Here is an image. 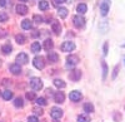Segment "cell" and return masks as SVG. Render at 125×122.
<instances>
[{
    "mask_svg": "<svg viewBox=\"0 0 125 122\" xmlns=\"http://www.w3.org/2000/svg\"><path fill=\"white\" fill-rule=\"evenodd\" d=\"M39 34H40V33H39V30H35V33H33V35H34V37H38Z\"/></svg>",
    "mask_w": 125,
    "mask_h": 122,
    "instance_id": "b9f144b4",
    "label": "cell"
},
{
    "mask_svg": "<svg viewBox=\"0 0 125 122\" xmlns=\"http://www.w3.org/2000/svg\"><path fill=\"white\" fill-rule=\"evenodd\" d=\"M33 64L35 68L38 69H43L45 67V62H44V58L43 57H35L34 60H33Z\"/></svg>",
    "mask_w": 125,
    "mask_h": 122,
    "instance_id": "5b68a950",
    "label": "cell"
},
{
    "mask_svg": "<svg viewBox=\"0 0 125 122\" xmlns=\"http://www.w3.org/2000/svg\"><path fill=\"white\" fill-rule=\"evenodd\" d=\"M8 0H0V6H6Z\"/></svg>",
    "mask_w": 125,
    "mask_h": 122,
    "instance_id": "60d3db41",
    "label": "cell"
},
{
    "mask_svg": "<svg viewBox=\"0 0 125 122\" xmlns=\"http://www.w3.org/2000/svg\"><path fill=\"white\" fill-rule=\"evenodd\" d=\"M36 105L38 106H46V99L44 97H38L36 98Z\"/></svg>",
    "mask_w": 125,
    "mask_h": 122,
    "instance_id": "f546056e",
    "label": "cell"
},
{
    "mask_svg": "<svg viewBox=\"0 0 125 122\" xmlns=\"http://www.w3.org/2000/svg\"><path fill=\"white\" fill-rule=\"evenodd\" d=\"M21 27H23V29L29 30V29H31L33 24H31V22H30L29 19H25V20H23V22H21Z\"/></svg>",
    "mask_w": 125,
    "mask_h": 122,
    "instance_id": "ac0fdd59",
    "label": "cell"
},
{
    "mask_svg": "<svg viewBox=\"0 0 125 122\" xmlns=\"http://www.w3.org/2000/svg\"><path fill=\"white\" fill-rule=\"evenodd\" d=\"M33 111H34V112H35L38 116H39V115L41 116V115H43V112H44V111L41 109V108H39V107H34V109H33Z\"/></svg>",
    "mask_w": 125,
    "mask_h": 122,
    "instance_id": "836d02e7",
    "label": "cell"
},
{
    "mask_svg": "<svg viewBox=\"0 0 125 122\" xmlns=\"http://www.w3.org/2000/svg\"><path fill=\"white\" fill-rule=\"evenodd\" d=\"M40 49H41V47H40V43H38V42H34L33 44H31V52L38 53V52H40Z\"/></svg>",
    "mask_w": 125,
    "mask_h": 122,
    "instance_id": "7402d4cb",
    "label": "cell"
},
{
    "mask_svg": "<svg viewBox=\"0 0 125 122\" xmlns=\"http://www.w3.org/2000/svg\"><path fill=\"white\" fill-rule=\"evenodd\" d=\"M39 8H40V10H46L49 8V3L46 1V0H41V1L39 3Z\"/></svg>",
    "mask_w": 125,
    "mask_h": 122,
    "instance_id": "484cf974",
    "label": "cell"
},
{
    "mask_svg": "<svg viewBox=\"0 0 125 122\" xmlns=\"http://www.w3.org/2000/svg\"><path fill=\"white\" fill-rule=\"evenodd\" d=\"M104 54H108V42H105L104 44Z\"/></svg>",
    "mask_w": 125,
    "mask_h": 122,
    "instance_id": "ab89813d",
    "label": "cell"
},
{
    "mask_svg": "<svg viewBox=\"0 0 125 122\" xmlns=\"http://www.w3.org/2000/svg\"><path fill=\"white\" fill-rule=\"evenodd\" d=\"M66 64H68V67H74V66H76L78 63H79V57L78 55H69L68 58H66Z\"/></svg>",
    "mask_w": 125,
    "mask_h": 122,
    "instance_id": "ba28073f",
    "label": "cell"
},
{
    "mask_svg": "<svg viewBox=\"0 0 125 122\" xmlns=\"http://www.w3.org/2000/svg\"><path fill=\"white\" fill-rule=\"evenodd\" d=\"M76 12L79 13V15H80V14H85V13L88 12V6H86L85 4H79L78 8H76Z\"/></svg>",
    "mask_w": 125,
    "mask_h": 122,
    "instance_id": "e0dca14e",
    "label": "cell"
},
{
    "mask_svg": "<svg viewBox=\"0 0 125 122\" xmlns=\"http://www.w3.org/2000/svg\"><path fill=\"white\" fill-rule=\"evenodd\" d=\"M73 22H74V25L76 28H83L85 25V19L81 15H75L74 18H73Z\"/></svg>",
    "mask_w": 125,
    "mask_h": 122,
    "instance_id": "277c9868",
    "label": "cell"
},
{
    "mask_svg": "<svg viewBox=\"0 0 125 122\" xmlns=\"http://www.w3.org/2000/svg\"><path fill=\"white\" fill-rule=\"evenodd\" d=\"M118 70H119V66H116V67H115V69H114V73H113V78H115V77H116V74H118Z\"/></svg>",
    "mask_w": 125,
    "mask_h": 122,
    "instance_id": "f35d334b",
    "label": "cell"
},
{
    "mask_svg": "<svg viewBox=\"0 0 125 122\" xmlns=\"http://www.w3.org/2000/svg\"><path fill=\"white\" fill-rule=\"evenodd\" d=\"M3 98H4L5 101H9V99H11V98H13V92H10L9 89L4 91V92H3Z\"/></svg>",
    "mask_w": 125,
    "mask_h": 122,
    "instance_id": "603a6c76",
    "label": "cell"
},
{
    "mask_svg": "<svg viewBox=\"0 0 125 122\" xmlns=\"http://www.w3.org/2000/svg\"><path fill=\"white\" fill-rule=\"evenodd\" d=\"M46 95L48 96H53L54 95V91L51 89V88H46Z\"/></svg>",
    "mask_w": 125,
    "mask_h": 122,
    "instance_id": "74e56055",
    "label": "cell"
},
{
    "mask_svg": "<svg viewBox=\"0 0 125 122\" xmlns=\"http://www.w3.org/2000/svg\"><path fill=\"white\" fill-rule=\"evenodd\" d=\"M10 72H11L13 74H15V76H18V74L21 73V67H20V64H18V63H14V64L10 66Z\"/></svg>",
    "mask_w": 125,
    "mask_h": 122,
    "instance_id": "8fae6325",
    "label": "cell"
},
{
    "mask_svg": "<svg viewBox=\"0 0 125 122\" xmlns=\"http://www.w3.org/2000/svg\"><path fill=\"white\" fill-rule=\"evenodd\" d=\"M54 84H55V87H58V88H65V82L62 79H55L54 81Z\"/></svg>",
    "mask_w": 125,
    "mask_h": 122,
    "instance_id": "cb8c5ba5",
    "label": "cell"
},
{
    "mask_svg": "<svg viewBox=\"0 0 125 122\" xmlns=\"http://www.w3.org/2000/svg\"><path fill=\"white\" fill-rule=\"evenodd\" d=\"M26 98L30 99V101L34 99V98H35V93H34V92H28V93H26Z\"/></svg>",
    "mask_w": 125,
    "mask_h": 122,
    "instance_id": "e575fe53",
    "label": "cell"
},
{
    "mask_svg": "<svg viewBox=\"0 0 125 122\" xmlns=\"http://www.w3.org/2000/svg\"><path fill=\"white\" fill-rule=\"evenodd\" d=\"M61 50L62 52H71V50H74L75 49V44L73 43V42H64L61 44Z\"/></svg>",
    "mask_w": 125,
    "mask_h": 122,
    "instance_id": "8992f818",
    "label": "cell"
},
{
    "mask_svg": "<svg viewBox=\"0 0 125 122\" xmlns=\"http://www.w3.org/2000/svg\"><path fill=\"white\" fill-rule=\"evenodd\" d=\"M78 122H90V118L88 115H80L78 116Z\"/></svg>",
    "mask_w": 125,
    "mask_h": 122,
    "instance_id": "4316f807",
    "label": "cell"
},
{
    "mask_svg": "<svg viewBox=\"0 0 125 122\" xmlns=\"http://www.w3.org/2000/svg\"><path fill=\"white\" fill-rule=\"evenodd\" d=\"M28 122H39V120H38L36 116H30V117L28 118Z\"/></svg>",
    "mask_w": 125,
    "mask_h": 122,
    "instance_id": "d590c367",
    "label": "cell"
},
{
    "mask_svg": "<svg viewBox=\"0 0 125 122\" xmlns=\"http://www.w3.org/2000/svg\"><path fill=\"white\" fill-rule=\"evenodd\" d=\"M69 78L71 81H74V82H78V81L81 78V72L78 69H74V70H71V72L69 73Z\"/></svg>",
    "mask_w": 125,
    "mask_h": 122,
    "instance_id": "9c48e42d",
    "label": "cell"
},
{
    "mask_svg": "<svg viewBox=\"0 0 125 122\" xmlns=\"http://www.w3.org/2000/svg\"><path fill=\"white\" fill-rule=\"evenodd\" d=\"M14 105H15V107H23V106H24L23 98H21V97H18V98H15V101H14Z\"/></svg>",
    "mask_w": 125,
    "mask_h": 122,
    "instance_id": "f1b7e54d",
    "label": "cell"
},
{
    "mask_svg": "<svg viewBox=\"0 0 125 122\" xmlns=\"http://www.w3.org/2000/svg\"><path fill=\"white\" fill-rule=\"evenodd\" d=\"M20 1H28V0H20Z\"/></svg>",
    "mask_w": 125,
    "mask_h": 122,
    "instance_id": "7bdbcfd3",
    "label": "cell"
},
{
    "mask_svg": "<svg viewBox=\"0 0 125 122\" xmlns=\"http://www.w3.org/2000/svg\"><path fill=\"white\" fill-rule=\"evenodd\" d=\"M64 99H65V95L62 93V92L54 93V101H55L56 103H62V102H64Z\"/></svg>",
    "mask_w": 125,
    "mask_h": 122,
    "instance_id": "4fadbf2b",
    "label": "cell"
},
{
    "mask_svg": "<svg viewBox=\"0 0 125 122\" xmlns=\"http://www.w3.org/2000/svg\"><path fill=\"white\" fill-rule=\"evenodd\" d=\"M84 111L86 113H91V112H94V106L91 103H85L84 105Z\"/></svg>",
    "mask_w": 125,
    "mask_h": 122,
    "instance_id": "d4e9b609",
    "label": "cell"
},
{
    "mask_svg": "<svg viewBox=\"0 0 125 122\" xmlns=\"http://www.w3.org/2000/svg\"><path fill=\"white\" fill-rule=\"evenodd\" d=\"M69 98L73 101V102H78V101L81 99V93L79 92V91H73V92H70V95H69Z\"/></svg>",
    "mask_w": 125,
    "mask_h": 122,
    "instance_id": "30bf717a",
    "label": "cell"
},
{
    "mask_svg": "<svg viewBox=\"0 0 125 122\" xmlns=\"http://www.w3.org/2000/svg\"><path fill=\"white\" fill-rule=\"evenodd\" d=\"M11 50H13V48H11V45H10V44H5V45H3V47H1V52H3L4 54H9V53H11Z\"/></svg>",
    "mask_w": 125,
    "mask_h": 122,
    "instance_id": "44dd1931",
    "label": "cell"
},
{
    "mask_svg": "<svg viewBox=\"0 0 125 122\" xmlns=\"http://www.w3.org/2000/svg\"><path fill=\"white\" fill-rule=\"evenodd\" d=\"M53 47H54V43H53V40H51V39H46L44 42V49L48 50V52H50V50L53 49Z\"/></svg>",
    "mask_w": 125,
    "mask_h": 122,
    "instance_id": "2e32d148",
    "label": "cell"
},
{
    "mask_svg": "<svg viewBox=\"0 0 125 122\" xmlns=\"http://www.w3.org/2000/svg\"><path fill=\"white\" fill-rule=\"evenodd\" d=\"M50 116L53 117L54 120H59L62 117V111L59 107H53L50 109Z\"/></svg>",
    "mask_w": 125,
    "mask_h": 122,
    "instance_id": "3957f363",
    "label": "cell"
},
{
    "mask_svg": "<svg viewBox=\"0 0 125 122\" xmlns=\"http://www.w3.org/2000/svg\"><path fill=\"white\" fill-rule=\"evenodd\" d=\"M33 19H34V22H35V23H39V24H40V23H43V20H44L43 16H40V15H34Z\"/></svg>",
    "mask_w": 125,
    "mask_h": 122,
    "instance_id": "1f68e13d",
    "label": "cell"
},
{
    "mask_svg": "<svg viewBox=\"0 0 125 122\" xmlns=\"http://www.w3.org/2000/svg\"><path fill=\"white\" fill-rule=\"evenodd\" d=\"M51 29H53V32L55 33V34H60V32H61V25H60V23L59 22H56V20H54L53 23H51Z\"/></svg>",
    "mask_w": 125,
    "mask_h": 122,
    "instance_id": "5bb4252c",
    "label": "cell"
},
{
    "mask_svg": "<svg viewBox=\"0 0 125 122\" xmlns=\"http://www.w3.org/2000/svg\"><path fill=\"white\" fill-rule=\"evenodd\" d=\"M100 30H101L103 33H106V30H108V23L106 22L104 23L103 25H100Z\"/></svg>",
    "mask_w": 125,
    "mask_h": 122,
    "instance_id": "d6a6232c",
    "label": "cell"
},
{
    "mask_svg": "<svg viewBox=\"0 0 125 122\" xmlns=\"http://www.w3.org/2000/svg\"><path fill=\"white\" fill-rule=\"evenodd\" d=\"M48 59L50 60L51 63H56L58 60H59V55L55 52H49L48 53Z\"/></svg>",
    "mask_w": 125,
    "mask_h": 122,
    "instance_id": "9a60e30c",
    "label": "cell"
},
{
    "mask_svg": "<svg viewBox=\"0 0 125 122\" xmlns=\"http://www.w3.org/2000/svg\"><path fill=\"white\" fill-rule=\"evenodd\" d=\"M109 8H110V0H103V3L100 4V12L103 16H105L108 14Z\"/></svg>",
    "mask_w": 125,
    "mask_h": 122,
    "instance_id": "7a4b0ae2",
    "label": "cell"
},
{
    "mask_svg": "<svg viewBox=\"0 0 125 122\" xmlns=\"http://www.w3.org/2000/svg\"><path fill=\"white\" fill-rule=\"evenodd\" d=\"M15 40H16V43H19V44H24L25 40H26V38H25L23 34H16V35H15Z\"/></svg>",
    "mask_w": 125,
    "mask_h": 122,
    "instance_id": "ffe728a7",
    "label": "cell"
},
{
    "mask_svg": "<svg viewBox=\"0 0 125 122\" xmlns=\"http://www.w3.org/2000/svg\"><path fill=\"white\" fill-rule=\"evenodd\" d=\"M58 14L60 15V18H62V19H64V18H66L68 16V9L66 8H59L58 9Z\"/></svg>",
    "mask_w": 125,
    "mask_h": 122,
    "instance_id": "d6986e66",
    "label": "cell"
},
{
    "mask_svg": "<svg viewBox=\"0 0 125 122\" xmlns=\"http://www.w3.org/2000/svg\"><path fill=\"white\" fill-rule=\"evenodd\" d=\"M29 84H30V88H31V89L40 91L41 88H43V81H41L40 78H38V77H34V78L30 79Z\"/></svg>",
    "mask_w": 125,
    "mask_h": 122,
    "instance_id": "6da1fadb",
    "label": "cell"
},
{
    "mask_svg": "<svg viewBox=\"0 0 125 122\" xmlns=\"http://www.w3.org/2000/svg\"><path fill=\"white\" fill-rule=\"evenodd\" d=\"M0 66H1V60H0Z\"/></svg>",
    "mask_w": 125,
    "mask_h": 122,
    "instance_id": "ee69618b",
    "label": "cell"
},
{
    "mask_svg": "<svg viewBox=\"0 0 125 122\" xmlns=\"http://www.w3.org/2000/svg\"><path fill=\"white\" fill-rule=\"evenodd\" d=\"M28 6L26 5H24V4H19V5H16V13L18 14H20V15H25L26 13H28Z\"/></svg>",
    "mask_w": 125,
    "mask_h": 122,
    "instance_id": "7c38bea8",
    "label": "cell"
},
{
    "mask_svg": "<svg viewBox=\"0 0 125 122\" xmlns=\"http://www.w3.org/2000/svg\"><path fill=\"white\" fill-rule=\"evenodd\" d=\"M66 0H54V4L55 5H61L62 3H65Z\"/></svg>",
    "mask_w": 125,
    "mask_h": 122,
    "instance_id": "8d00e7d4",
    "label": "cell"
},
{
    "mask_svg": "<svg viewBox=\"0 0 125 122\" xmlns=\"http://www.w3.org/2000/svg\"><path fill=\"white\" fill-rule=\"evenodd\" d=\"M101 66H103V79H105L106 78V74H108V66H106V63L104 62H101Z\"/></svg>",
    "mask_w": 125,
    "mask_h": 122,
    "instance_id": "83f0119b",
    "label": "cell"
},
{
    "mask_svg": "<svg viewBox=\"0 0 125 122\" xmlns=\"http://www.w3.org/2000/svg\"><path fill=\"white\" fill-rule=\"evenodd\" d=\"M16 62H18V64H26V63L29 62L28 54H25V53H19V54L16 55Z\"/></svg>",
    "mask_w": 125,
    "mask_h": 122,
    "instance_id": "52a82bcc",
    "label": "cell"
},
{
    "mask_svg": "<svg viewBox=\"0 0 125 122\" xmlns=\"http://www.w3.org/2000/svg\"><path fill=\"white\" fill-rule=\"evenodd\" d=\"M8 14L5 12H0V22H6L8 20Z\"/></svg>",
    "mask_w": 125,
    "mask_h": 122,
    "instance_id": "4dcf8cb0",
    "label": "cell"
}]
</instances>
